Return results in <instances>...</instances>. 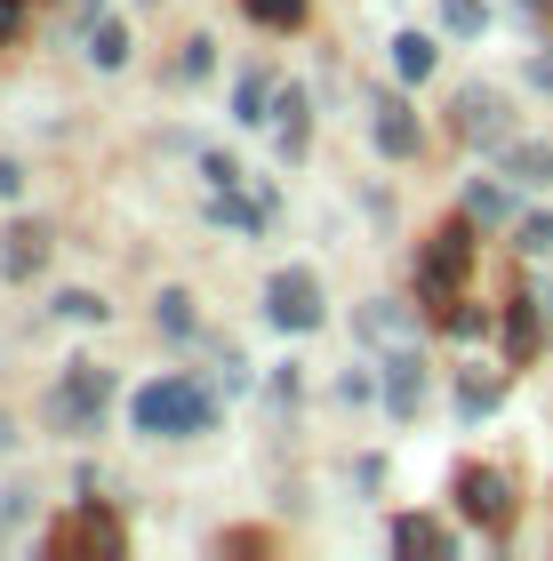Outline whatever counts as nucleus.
Wrapping results in <instances>:
<instances>
[{"label":"nucleus","instance_id":"obj_1","mask_svg":"<svg viewBox=\"0 0 553 561\" xmlns=\"http://www.w3.org/2000/svg\"><path fill=\"white\" fill-rule=\"evenodd\" d=\"M217 417V393L200 377H153L137 401H129V425L153 433V442H185V433H209Z\"/></svg>","mask_w":553,"mask_h":561},{"label":"nucleus","instance_id":"obj_2","mask_svg":"<svg viewBox=\"0 0 553 561\" xmlns=\"http://www.w3.org/2000/svg\"><path fill=\"white\" fill-rule=\"evenodd\" d=\"M473 225L482 217H449V225H434V233L417 241V305H434V313L458 305V280L473 265Z\"/></svg>","mask_w":553,"mask_h":561},{"label":"nucleus","instance_id":"obj_3","mask_svg":"<svg viewBox=\"0 0 553 561\" xmlns=\"http://www.w3.org/2000/svg\"><path fill=\"white\" fill-rule=\"evenodd\" d=\"M113 410V369H96V362H65L57 377V393H48V425L57 433H96Z\"/></svg>","mask_w":553,"mask_h":561},{"label":"nucleus","instance_id":"obj_4","mask_svg":"<svg viewBox=\"0 0 553 561\" xmlns=\"http://www.w3.org/2000/svg\"><path fill=\"white\" fill-rule=\"evenodd\" d=\"M265 321H273V329H289V337L321 329V280H313L306 265L273 273V280H265Z\"/></svg>","mask_w":553,"mask_h":561},{"label":"nucleus","instance_id":"obj_5","mask_svg":"<svg viewBox=\"0 0 553 561\" xmlns=\"http://www.w3.org/2000/svg\"><path fill=\"white\" fill-rule=\"evenodd\" d=\"M449 497H458V514H465V522H482V529H506V522H514V481H506V473H489V466H458Z\"/></svg>","mask_w":553,"mask_h":561},{"label":"nucleus","instance_id":"obj_6","mask_svg":"<svg viewBox=\"0 0 553 561\" xmlns=\"http://www.w3.org/2000/svg\"><path fill=\"white\" fill-rule=\"evenodd\" d=\"M458 137L482 145V152H506L514 145V113L497 89H458Z\"/></svg>","mask_w":553,"mask_h":561},{"label":"nucleus","instance_id":"obj_7","mask_svg":"<svg viewBox=\"0 0 553 561\" xmlns=\"http://www.w3.org/2000/svg\"><path fill=\"white\" fill-rule=\"evenodd\" d=\"M48 553H120V522H113L105 505L89 497L72 522H57V529H48Z\"/></svg>","mask_w":553,"mask_h":561},{"label":"nucleus","instance_id":"obj_8","mask_svg":"<svg viewBox=\"0 0 553 561\" xmlns=\"http://www.w3.org/2000/svg\"><path fill=\"white\" fill-rule=\"evenodd\" d=\"M369 129H377V152H385V161H417V145H425L410 96H369Z\"/></svg>","mask_w":553,"mask_h":561},{"label":"nucleus","instance_id":"obj_9","mask_svg":"<svg viewBox=\"0 0 553 561\" xmlns=\"http://www.w3.org/2000/svg\"><path fill=\"white\" fill-rule=\"evenodd\" d=\"M385 410L393 417L425 410V362H417V353H393V362H385Z\"/></svg>","mask_w":553,"mask_h":561},{"label":"nucleus","instance_id":"obj_10","mask_svg":"<svg viewBox=\"0 0 553 561\" xmlns=\"http://www.w3.org/2000/svg\"><path fill=\"white\" fill-rule=\"evenodd\" d=\"M41 265H48V233H41V225H9V233H0V273L24 280Z\"/></svg>","mask_w":553,"mask_h":561},{"label":"nucleus","instance_id":"obj_11","mask_svg":"<svg viewBox=\"0 0 553 561\" xmlns=\"http://www.w3.org/2000/svg\"><path fill=\"white\" fill-rule=\"evenodd\" d=\"M209 217L217 225H241V233H257V225L273 217L265 193H241V185H209Z\"/></svg>","mask_w":553,"mask_h":561},{"label":"nucleus","instance_id":"obj_12","mask_svg":"<svg viewBox=\"0 0 553 561\" xmlns=\"http://www.w3.org/2000/svg\"><path fill=\"white\" fill-rule=\"evenodd\" d=\"M538 329H545V297L538 289H514V313H506V353H514V362H530V353H538Z\"/></svg>","mask_w":553,"mask_h":561},{"label":"nucleus","instance_id":"obj_13","mask_svg":"<svg viewBox=\"0 0 553 561\" xmlns=\"http://www.w3.org/2000/svg\"><path fill=\"white\" fill-rule=\"evenodd\" d=\"M354 329H361L369 345H410V337H417L410 305H393V297H377V305H361V321H354Z\"/></svg>","mask_w":553,"mask_h":561},{"label":"nucleus","instance_id":"obj_14","mask_svg":"<svg viewBox=\"0 0 553 561\" xmlns=\"http://www.w3.org/2000/svg\"><path fill=\"white\" fill-rule=\"evenodd\" d=\"M393 553H449V529L425 522V514H401L393 522Z\"/></svg>","mask_w":553,"mask_h":561},{"label":"nucleus","instance_id":"obj_15","mask_svg":"<svg viewBox=\"0 0 553 561\" xmlns=\"http://www.w3.org/2000/svg\"><path fill=\"white\" fill-rule=\"evenodd\" d=\"M273 113H281V161H306V145H313V121H306V96H281V105H273Z\"/></svg>","mask_w":553,"mask_h":561},{"label":"nucleus","instance_id":"obj_16","mask_svg":"<svg viewBox=\"0 0 553 561\" xmlns=\"http://www.w3.org/2000/svg\"><path fill=\"white\" fill-rule=\"evenodd\" d=\"M497 161H506L514 185H553V152H545V145H506Z\"/></svg>","mask_w":553,"mask_h":561},{"label":"nucleus","instance_id":"obj_17","mask_svg":"<svg viewBox=\"0 0 553 561\" xmlns=\"http://www.w3.org/2000/svg\"><path fill=\"white\" fill-rule=\"evenodd\" d=\"M497 401H506V377H482V369H473L465 386H458V417H489Z\"/></svg>","mask_w":553,"mask_h":561},{"label":"nucleus","instance_id":"obj_18","mask_svg":"<svg viewBox=\"0 0 553 561\" xmlns=\"http://www.w3.org/2000/svg\"><path fill=\"white\" fill-rule=\"evenodd\" d=\"M265 105H273V72H241L233 81V121H265Z\"/></svg>","mask_w":553,"mask_h":561},{"label":"nucleus","instance_id":"obj_19","mask_svg":"<svg viewBox=\"0 0 553 561\" xmlns=\"http://www.w3.org/2000/svg\"><path fill=\"white\" fill-rule=\"evenodd\" d=\"M393 72H401V81H425V72H434V41H425V33H401V41H393Z\"/></svg>","mask_w":553,"mask_h":561},{"label":"nucleus","instance_id":"obj_20","mask_svg":"<svg viewBox=\"0 0 553 561\" xmlns=\"http://www.w3.org/2000/svg\"><path fill=\"white\" fill-rule=\"evenodd\" d=\"M249 16L265 24V33H297V24H306V0H241Z\"/></svg>","mask_w":553,"mask_h":561},{"label":"nucleus","instance_id":"obj_21","mask_svg":"<svg viewBox=\"0 0 553 561\" xmlns=\"http://www.w3.org/2000/svg\"><path fill=\"white\" fill-rule=\"evenodd\" d=\"M89 57H96V65H105V72H113L120 57H129V33H120V24H113V16H96V24H89Z\"/></svg>","mask_w":553,"mask_h":561},{"label":"nucleus","instance_id":"obj_22","mask_svg":"<svg viewBox=\"0 0 553 561\" xmlns=\"http://www.w3.org/2000/svg\"><path fill=\"white\" fill-rule=\"evenodd\" d=\"M153 321L169 329V337H193V297H185V289H161V305H153Z\"/></svg>","mask_w":553,"mask_h":561},{"label":"nucleus","instance_id":"obj_23","mask_svg":"<svg viewBox=\"0 0 553 561\" xmlns=\"http://www.w3.org/2000/svg\"><path fill=\"white\" fill-rule=\"evenodd\" d=\"M441 24H449L458 41H473V33L489 24V9H482V0H441Z\"/></svg>","mask_w":553,"mask_h":561},{"label":"nucleus","instance_id":"obj_24","mask_svg":"<svg viewBox=\"0 0 553 561\" xmlns=\"http://www.w3.org/2000/svg\"><path fill=\"white\" fill-rule=\"evenodd\" d=\"M514 201H506V185H465V217H482V225H497Z\"/></svg>","mask_w":553,"mask_h":561},{"label":"nucleus","instance_id":"obj_25","mask_svg":"<svg viewBox=\"0 0 553 561\" xmlns=\"http://www.w3.org/2000/svg\"><path fill=\"white\" fill-rule=\"evenodd\" d=\"M441 329H449V337H473V329H489V305H449V313H441Z\"/></svg>","mask_w":553,"mask_h":561},{"label":"nucleus","instance_id":"obj_26","mask_svg":"<svg viewBox=\"0 0 553 561\" xmlns=\"http://www.w3.org/2000/svg\"><path fill=\"white\" fill-rule=\"evenodd\" d=\"M57 313H65V321H105V297L72 289V297H57Z\"/></svg>","mask_w":553,"mask_h":561},{"label":"nucleus","instance_id":"obj_27","mask_svg":"<svg viewBox=\"0 0 553 561\" xmlns=\"http://www.w3.org/2000/svg\"><path fill=\"white\" fill-rule=\"evenodd\" d=\"M209 48H217V41H185V57H177V72H185V81H200V72H209V65H217V57H209Z\"/></svg>","mask_w":553,"mask_h":561},{"label":"nucleus","instance_id":"obj_28","mask_svg":"<svg viewBox=\"0 0 553 561\" xmlns=\"http://www.w3.org/2000/svg\"><path fill=\"white\" fill-rule=\"evenodd\" d=\"M521 249H530V257H545V249H553V209H545V217H530V225H521Z\"/></svg>","mask_w":553,"mask_h":561},{"label":"nucleus","instance_id":"obj_29","mask_svg":"<svg viewBox=\"0 0 553 561\" xmlns=\"http://www.w3.org/2000/svg\"><path fill=\"white\" fill-rule=\"evenodd\" d=\"M337 393H345V401H369V393H377V377H369V369H345V377H337Z\"/></svg>","mask_w":553,"mask_h":561},{"label":"nucleus","instance_id":"obj_30","mask_svg":"<svg viewBox=\"0 0 553 561\" xmlns=\"http://www.w3.org/2000/svg\"><path fill=\"white\" fill-rule=\"evenodd\" d=\"M24 9H33V0H0V48L16 41V24H24Z\"/></svg>","mask_w":553,"mask_h":561},{"label":"nucleus","instance_id":"obj_31","mask_svg":"<svg viewBox=\"0 0 553 561\" xmlns=\"http://www.w3.org/2000/svg\"><path fill=\"white\" fill-rule=\"evenodd\" d=\"M241 176H249L241 161H224V152H209V185H241Z\"/></svg>","mask_w":553,"mask_h":561},{"label":"nucleus","instance_id":"obj_32","mask_svg":"<svg viewBox=\"0 0 553 561\" xmlns=\"http://www.w3.org/2000/svg\"><path fill=\"white\" fill-rule=\"evenodd\" d=\"M530 89H538V96H553V57H530Z\"/></svg>","mask_w":553,"mask_h":561},{"label":"nucleus","instance_id":"obj_33","mask_svg":"<svg viewBox=\"0 0 553 561\" xmlns=\"http://www.w3.org/2000/svg\"><path fill=\"white\" fill-rule=\"evenodd\" d=\"M16 185H24V169H16V161H0V201H9Z\"/></svg>","mask_w":553,"mask_h":561},{"label":"nucleus","instance_id":"obj_34","mask_svg":"<svg viewBox=\"0 0 553 561\" xmlns=\"http://www.w3.org/2000/svg\"><path fill=\"white\" fill-rule=\"evenodd\" d=\"M9 442H16V433H9V417H0V449H9Z\"/></svg>","mask_w":553,"mask_h":561}]
</instances>
